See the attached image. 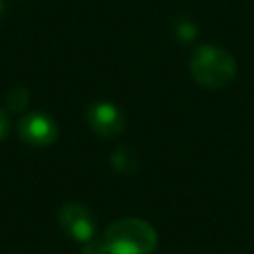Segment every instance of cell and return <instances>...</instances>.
<instances>
[{
    "mask_svg": "<svg viewBox=\"0 0 254 254\" xmlns=\"http://www.w3.org/2000/svg\"><path fill=\"white\" fill-rule=\"evenodd\" d=\"M109 254H151L157 246L155 228L141 218H119L103 234Z\"/></svg>",
    "mask_w": 254,
    "mask_h": 254,
    "instance_id": "cell-1",
    "label": "cell"
},
{
    "mask_svg": "<svg viewBox=\"0 0 254 254\" xmlns=\"http://www.w3.org/2000/svg\"><path fill=\"white\" fill-rule=\"evenodd\" d=\"M190 73L200 85L218 89L228 85L236 75V62L226 50L204 44L192 52Z\"/></svg>",
    "mask_w": 254,
    "mask_h": 254,
    "instance_id": "cell-2",
    "label": "cell"
},
{
    "mask_svg": "<svg viewBox=\"0 0 254 254\" xmlns=\"http://www.w3.org/2000/svg\"><path fill=\"white\" fill-rule=\"evenodd\" d=\"M18 133L22 141H26L32 147H48L58 137V125L50 115L42 111H34L20 119Z\"/></svg>",
    "mask_w": 254,
    "mask_h": 254,
    "instance_id": "cell-3",
    "label": "cell"
},
{
    "mask_svg": "<svg viewBox=\"0 0 254 254\" xmlns=\"http://www.w3.org/2000/svg\"><path fill=\"white\" fill-rule=\"evenodd\" d=\"M58 218H60V224L62 228L73 238V240H79V242H87L91 236H93V230H95V220H93V214L87 206L79 204V202H65L60 212H58Z\"/></svg>",
    "mask_w": 254,
    "mask_h": 254,
    "instance_id": "cell-4",
    "label": "cell"
},
{
    "mask_svg": "<svg viewBox=\"0 0 254 254\" xmlns=\"http://www.w3.org/2000/svg\"><path fill=\"white\" fill-rule=\"evenodd\" d=\"M87 121L91 129L101 137H113L123 131L125 119L121 111L109 101H95L87 107Z\"/></svg>",
    "mask_w": 254,
    "mask_h": 254,
    "instance_id": "cell-5",
    "label": "cell"
},
{
    "mask_svg": "<svg viewBox=\"0 0 254 254\" xmlns=\"http://www.w3.org/2000/svg\"><path fill=\"white\" fill-rule=\"evenodd\" d=\"M111 167L117 171V173H125V175H131L137 171L139 167V155L131 149V147H117L113 153H111Z\"/></svg>",
    "mask_w": 254,
    "mask_h": 254,
    "instance_id": "cell-6",
    "label": "cell"
},
{
    "mask_svg": "<svg viewBox=\"0 0 254 254\" xmlns=\"http://www.w3.org/2000/svg\"><path fill=\"white\" fill-rule=\"evenodd\" d=\"M28 99H30V93H28L26 87H14V89H10L8 95H6V103H8V107H10L12 111L24 109V107L28 105Z\"/></svg>",
    "mask_w": 254,
    "mask_h": 254,
    "instance_id": "cell-7",
    "label": "cell"
},
{
    "mask_svg": "<svg viewBox=\"0 0 254 254\" xmlns=\"http://www.w3.org/2000/svg\"><path fill=\"white\" fill-rule=\"evenodd\" d=\"M175 34H177L183 42H189V40H192V38L196 36V28H194V24H192L190 20H177V24H175Z\"/></svg>",
    "mask_w": 254,
    "mask_h": 254,
    "instance_id": "cell-8",
    "label": "cell"
},
{
    "mask_svg": "<svg viewBox=\"0 0 254 254\" xmlns=\"http://www.w3.org/2000/svg\"><path fill=\"white\" fill-rule=\"evenodd\" d=\"M81 254H109V250L103 240H95V242H87L81 248Z\"/></svg>",
    "mask_w": 254,
    "mask_h": 254,
    "instance_id": "cell-9",
    "label": "cell"
},
{
    "mask_svg": "<svg viewBox=\"0 0 254 254\" xmlns=\"http://www.w3.org/2000/svg\"><path fill=\"white\" fill-rule=\"evenodd\" d=\"M8 127H10V123H8V115H6L4 109H0V141L8 135Z\"/></svg>",
    "mask_w": 254,
    "mask_h": 254,
    "instance_id": "cell-10",
    "label": "cell"
},
{
    "mask_svg": "<svg viewBox=\"0 0 254 254\" xmlns=\"http://www.w3.org/2000/svg\"><path fill=\"white\" fill-rule=\"evenodd\" d=\"M2 16H4V2L0 0V20H2Z\"/></svg>",
    "mask_w": 254,
    "mask_h": 254,
    "instance_id": "cell-11",
    "label": "cell"
}]
</instances>
